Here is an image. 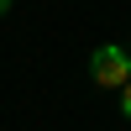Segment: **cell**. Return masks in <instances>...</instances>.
Returning a JSON list of instances; mask_svg holds the SVG:
<instances>
[{
  "instance_id": "obj_1",
  "label": "cell",
  "mask_w": 131,
  "mask_h": 131,
  "mask_svg": "<svg viewBox=\"0 0 131 131\" xmlns=\"http://www.w3.org/2000/svg\"><path fill=\"white\" fill-rule=\"evenodd\" d=\"M89 79L100 84V89H126V84H131V58H126V47H115V42L94 47V58H89Z\"/></svg>"
},
{
  "instance_id": "obj_2",
  "label": "cell",
  "mask_w": 131,
  "mask_h": 131,
  "mask_svg": "<svg viewBox=\"0 0 131 131\" xmlns=\"http://www.w3.org/2000/svg\"><path fill=\"white\" fill-rule=\"evenodd\" d=\"M121 110H126V121H131V84L121 89Z\"/></svg>"
},
{
  "instance_id": "obj_3",
  "label": "cell",
  "mask_w": 131,
  "mask_h": 131,
  "mask_svg": "<svg viewBox=\"0 0 131 131\" xmlns=\"http://www.w3.org/2000/svg\"><path fill=\"white\" fill-rule=\"evenodd\" d=\"M5 10H10V0H0V16H5Z\"/></svg>"
}]
</instances>
